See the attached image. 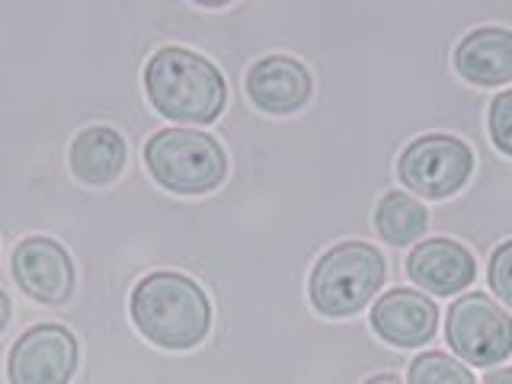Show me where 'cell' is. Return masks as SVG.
I'll list each match as a JSON object with an SVG mask.
<instances>
[{
	"label": "cell",
	"instance_id": "6da1fadb",
	"mask_svg": "<svg viewBox=\"0 0 512 384\" xmlns=\"http://www.w3.org/2000/svg\"><path fill=\"white\" fill-rule=\"evenodd\" d=\"M144 90L160 116L186 125L215 122L228 100V87L215 64L180 45L151 55L144 68Z\"/></svg>",
	"mask_w": 512,
	"mask_h": 384
},
{
	"label": "cell",
	"instance_id": "7a4b0ae2",
	"mask_svg": "<svg viewBox=\"0 0 512 384\" xmlns=\"http://www.w3.org/2000/svg\"><path fill=\"white\" fill-rule=\"evenodd\" d=\"M135 327L160 349H192L212 327V301L189 276L151 272L132 292Z\"/></svg>",
	"mask_w": 512,
	"mask_h": 384
},
{
	"label": "cell",
	"instance_id": "3957f363",
	"mask_svg": "<svg viewBox=\"0 0 512 384\" xmlns=\"http://www.w3.org/2000/svg\"><path fill=\"white\" fill-rule=\"evenodd\" d=\"M384 256L362 240L336 244L311 272V304L324 317H349L362 311L384 285Z\"/></svg>",
	"mask_w": 512,
	"mask_h": 384
},
{
	"label": "cell",
	"instance_id": "277c9868",
	"mask_svg": "<svg viewBox=\"0 0 512 384\" xmlns=\"http://www.w3.org/2000/svg\"><path fill=\"white\" fill-rule=\"evenodd\" d=\"M144 164L154 180L176 196H202L221 186L228 157L221 144L196 128H164L144 144Z\"/></svg>",
	"mask_w": 512,
	"mask_h": 384
},
{
	"label": "cell",
	"instance_id": "5b68a950",
	"mask_svg": "<svg viewBox=\"0 0 512 384\" xmlns=\"http://www.w3.org/2000/svg\"><path fill=\"white\" fill-rule=\"evenodd\" d=\"M445 336L464 362L490 368L512 352V317L490 295H461L445 320Z\"/></svg>",
	"mask_w": 512,
	"mask_h": 384
},
{
	"label": "cell",
	"instance_id": "8992f818",
	"mask_svg": "<svg viewBox=\"0 0 512 384\" xmlns=\"http://www.w3.org/2000/svg\"><path fill=\"white\" fill-rule=\"evenodd\" d=\"M474 154L452 135H426L400 154L397 173L404 186L426 199H448L471 180Z\"/></svg>",
	"mask_w": 512,
	"mask_h": 384
},
{
	"label": "cell",
	"instance_id": "52a82bcc",
	"mask_svg": "<svg viewBox=\"0 0 512 384\" xmlns=\"http://www.w3.org/2000/svg\"><path fill=\"white\" fill-rule=\"evenodd\" d=\"M77 372V340L61 324H39L13 343L10 384H68Z\"/></svg>",
	"mask_w": 512,
	"mask_h": 384
},
{
	"label": "cell",
	"instance_id": "ba28073f",
	"mask_svg": "<svg viewBox=\"0 0 512 384\" xmlns=\"http://www.w3.org/2000/svg\"><path fill=\"white\" fill-rule=\"evenodd\" d=\"M13 279L39 304H64L74 292V263L52 237H26L13 250Z\"/></svg>",
	"mask_w": 512,
	"mask_h": 384
},
{
	"label": "cell",
	"instance_id": "9c48e42d",
	"mask_svg": "<svg viewBox=\"0 0 512 384\" xmlns=\"http://www.w3.org/2000/svg\"><path fill=\"white\" fill-rule=\"evenodd\" d=\"M372 327L384 343L413 349L426 346L439 327V308L436 301L410 292V288H391L388 295H381L372 308Z\"/></svg>",
	"mask_w": 512,
	"mask_h": 384
},
{
	"label": "cell",
	"instance_id": "30bf717a",
	"mask_svg": "<svg viewBox=\"0 0 512 384\" xmlns=\"http://www.w3.org/2000/svg\"><path fill=\"white\" fill-rule=\"evenodd\" d=\"M247 93L256 109L269 116H288L311 100V74L298 58L269 55L247 74Z\"/></svg>",
	"mask_w": 512,
	"mask_h": 384
},
{
	"label": "cell",
	"instance_id": "8fae6325",
	"mask_svg": "<svg viewBox=\"0 0 512 384\" xmlns=\"http://www.w3.org/2000/svg\"><path fill=\"white\" fill-rule=\"evenodd\" d=\"M407 272L416 285L432 295H458L477 276L468 247H461L448 237H432L416 244L407 260Z\"/></svg>",
	"mask_w": 512,
	"mask_h": 384
},
{
	"label": "cell",
	"instance_id": "7c38bea8",
	"mask_svg": "<svg viewBox=\"0 0 512 384\" xmlns=\"http://www.w3.org/2000/svg\"><path fill=\"white\" fill-rule=\"evenodd\" d=\"M455 71L474 87H503L512 80V32L500 26L474 29L455 48Z\"/></svg>",
	"mask_w": 512,
	"mask_h": 384
},
{
	"label": "cell",
	"instance_id": "4fadbf2b",
	"mask_svg": "<svg viewBox=\"0 0 512 384\" xmlns=\"http://www.w3.org/2000/svg\"><path fill=\"white\" fill-rule=\"evenodd\" d=\"M125 167V141L116 128L90 125L71 141V170L87 186H109Z\"/></svg>",
	"mask_w": 512,
	"mask_h": 384
},
{
	"label": "cell",
	"instance_id": "5bb4252c",
	"mask_svg": "<svg viewBox=\"0 0 512 384\" xmlns=\"http://www.w3.org/2000/svg\"><path fill=\"white\" fill-rule=\"evenodd\" d=\"M429 224L426 208L410 192H388L375 208V228L394 247L416 244Z\"/></svg>",
	"mask_w": 512,
	"mask_h": 384
},
{
	"label": "cell",
	"instance_id": "9a60e30c",
	"mask_svg": "<svg viewBox=\"0 0 512 384\" xmlns=\"http://www.w3.org/2000/svg\"><path fill=\"white\" fill-rule=\"evenodd\" d=\"M407 384H474L471 372L445 352H423L410 365Z\"/></svg>",
	"mask_w": 512,
	"mask_h": 384
},
{
	"label": "cell",
	"instance_id": "2e32d148",
	"mask_svg": "<svg viewBox=\"0 0 512 384\" xmlns=\"http://www.w3.org/2000/svg\"><path fill=\"white\" fill-rule=\"evenodd\" d=\"M490 138L506 157H512V90H503L490 106Z\"/></svg>",
	"mask_w": 512,
	"mask_h": 384
},
{
	"label": "cell",
	"instance_id": "e0dca14e",
	"mask_svg": "<svg viewBox=\"0 0 512 384\" xmlns=\"http://www.w3.org/2000/svg\"><path fill=\"white\" fill-rule=\"evenodd\" d=\"M490 288L493 295L500 298L506 308H512V240L503 247H496V253L490 256Z\"/></svg>",
	"mask_w": 512,
	"mask_h": 384
},
{
	"label": "cell",
	"instance_id": "ac0fdd59",
	"mask_svg": "<svg viewBox=\"0 0 512 384\" xmlns=\"http://www.w3.org/2000/svg\"><path fill=\"white\" fill-rule=\"evenodd\" d=\"M484 384H512V368H503V372H487Z\"/></svg>",
	"mask_w": 512,
	"mask_h": 384
},
{
	"label": "cell",
	"instance_id": "d6986e66",
	"mask_svg": "<svg viewBox=\"0 0 512 384\" xmlns=\"http://www.w3.org/2000/svg\"><path fill=\"white\" fill-rule=\"evenodd\" d=\"M7 324H10V298L0 292V333L7 330Z\"/></svg>",
	"mask_w": 512,
	"mask_h": 384
},
{
	"label": "cell",
	"instance_id": "ffe728a7",
	"mask_svg": "<svg viewBox=\"0 0 512 384\" xmlns=\"http://www.w3.org/2000/svg\"><path fill=\"white\" fill-rule=\"evenodd\" d=\"M365 384H400L394 375H375V378H368Z\"/></svg>",
	"mask_w": 512,
	"mask_h": 384
}]
</instances>
